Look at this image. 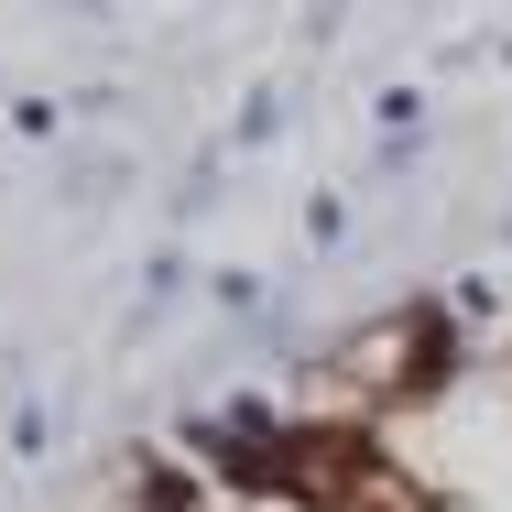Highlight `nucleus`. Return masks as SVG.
Here are the masks:
<instances>
[{
  "label": "nucleus",
  "mask_w": 512,
  "mask_h": 512,
  "mask_svg": "<svg viewBox=\"0 0 512 512\" xmlns=\"http://www.w3.org/2000/svg\"><path fill=\"white\" fill-rule=\"evenodd\" d=\"M142 512H186V491H175V480H153V502H142Z\"/></svg>",
  "instance_id": "f257e3e1"
}]
</instances>
